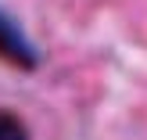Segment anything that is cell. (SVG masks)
I'll use <instances>...</instances> for the list:
<instances>
[{
	"label": "cell",
	"mask_w": 147,
	"mask_h": 140,
	"mask_svg": "<svg viewBox=\"0 0 147 140\" xmlns=\"http://www.w3.org/2000/svg\"><path fill=\"white\" fill-rule=\"evenodd\" d=\"M0 61L14 65V68H22V72H32L36 65H40L32 43L25 40V32H22L4 11H0Z\"/></svg>",
	"instance_id": "obj_1"
},
{
	"label": "cell",
	"mask_w": 147,
	"mask_h": 140,
	"mask_svg": "<svg viewBox=\"0 0 147 140\" xmlns=\"http://www.w3.org/2000/svg\"><path fill=\"white\" fill-rule=\"evenodd\" d=\"M0 140H29L25 122L14 112H7V108H0Z\"/></svg>",
	"instance_id": "obj_2"
}]
</instances>
